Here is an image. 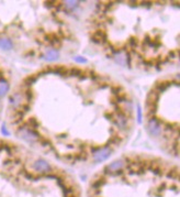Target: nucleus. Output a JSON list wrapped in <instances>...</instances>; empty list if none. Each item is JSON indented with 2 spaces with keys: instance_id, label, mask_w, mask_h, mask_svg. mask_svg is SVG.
<instances>
[{
  "instance_id": "obj_1",
  "label": "nucleus",
  "mask_w": 180,
  "mask_h": 197,
  "mask_svg": "<svg viewBox=\"0 0 180 197\" xmlns=\"http://www.w3.org/2000/svg\"><path fill=\"white\" fill-rule=\"evenodd\" d=\"M18 135L21 139H23V140H25V141L28 142H31V143L32 142L37 141L41 138L40 135H38V132H36L35 130L28 128L26 126H23V127H21L18 130Z\"/></svg>"
},
{
  "instance_id": "obj_2",
  "label": "nucleus",
  "mask_w": 180,
  "mask_h": 197,
  "mask_svg": "<svg viewBox=\"0 0 180 197\" xmlns=\"http://www.w3.org/2000/svg\"><path fill=\"white\" fill-rule=\"evenodd\" d=\"M112 154V149L110 147H103V148H99L94 153H93V160L97 163H101L108 160Z\"/></svg>"
},
{
  "instance_id": "obj_3",
  "label": "nucleus",
  "mask_w": 180,
  "mask_h": 197,
  "mask_svg": "<svg viewBox=\"0 0 180 197\" xmlns=\"http://www.w3.org/2000/svg\"><path fill=\"white\" fill-rule=\"evenodd\" d=\"M147 130L148 132L154 137H158L162 133V126H160V121L158 120V118L152 117L148 120V124H147Z\"/></svg>"
},
{
  "instance_id": "obj_4",
  "label": "nucleus",
  "mask_w": 180,
  "mask_h": 197,
  "mask_svg": "<svg viewBox=\"0 0 180 197\" xmlns=\"http://www.w3.org/2000/svg\"><path fill=\"white\" fill-rule=\"evenodd\" d=\"M33 168L41 174H46V173H50L52 171V167L49 164V162L43 160V159H38V160L35 161L33 163Z\"/></svg>"
},
{
  "instance_id": "obj_5",
  "label": "nucleus",
  "mask_w": 180,
  "mask_h": 197,
  "mask_svg": "<svg viewBox=\"0 0 180 197\" xmlns=\"http://www.w3.org/2000/svg\"><path fill=\"white\" fill-rule=\"evenodd\" d=\"M125 166V161L124 160H117L112 162L111 164H109L108 166L104 167V173L106 174H111V173H118L122 171V168Z\"/></svg>"
},
{
  "instance_id": "obj_6",
  "label": "nucleus",
  "mask_w": 180,
  "mask_h": 197,
  "mask_svg": "<svg viewBox=\"0 0 180 197\" xmlns=\"http://www.w3.org/2000/svg\"><path fill=\"white\" fill-rule=\"evenodd\" d=\"M42 58H43L44 61H47V62L56 61V60H58V58H59V52L55 49L47 50L43 55H42Z\"/></svg>"
},
{
  "instance_id": "obj_7",
  "label": "nucleus",
  "mask_w": 180,
  "mask_h": 197,
  "mask_svg": "<svg viewBox=\"0 0 180 197\" xmlns=\"http://www.w3.org/2000/svg\"><path fill=\"white\" fill-rule=\"evenodd\" d=\"M159 99V94L157 92H150L146 99V104L148 107H156V104Z\"/></svg>"
},
{
  "instance_id": "obj_8",
  "label": "nucleus",
  "mask_w": 180,
  "mask_h": 197,
  "mask_svg": "<svg viewBox=\"0 0 180 197\" xmlns=\"http://www.w3.org/2000/svg\"><path fill=\"white\" fill-rule=\"evenodd\" d=\"M9 101H10V105L13 106L17 109H19V107L22 105V95L20 92H16V94H13L12 96L10 97Z\"/></svg>"
},
{
  "instance_id": "obj_9",
  "label": "nucleus",
  "mask_w": 180,
  "mask_h": 197,
  "mask_svg": "<svg viewBox=\"0 0 180 197\" xmlns=\"http://www.w3.org/2000/svg\"><path fill=\"white\" fill-rule=\"evenodd\" d=\"M92 41L94 42H100V41H107V34L103 30H97L92 34Z\"/></svg>"
},
{
  "instance_id": "obj_10",
  "label": "nucleus",
  "mask_w": 180,
  "mask_h": 197,
  "mask_svg": "<svg viewBox=\"0 0 180 197\" xmlns=\"http://www.w3.org/2000/svg\"><path fill=\"white\" fill-rule=\"evenodd\" d=\"M9 89H10L9 83L6 79L1 78L0 79V98L3 97V96H6V94L9 92Z\"/></svg>"
},
{
  "instance_id": "obj_11",
  "label": "nucleus",
  "mask_w": 180,
  "mask_h": 197,
  "mask_svg": "<svg viewBox=\"0 0 180 197\" xmlns=\"http://www.w3.org/2000/svg\"><path fill=\"white\" fill-rule=\"evenodd\" d=\"M13 48L11 40L9 39H0V49L3 51H10Z\"/></svg>"
},
{
  "instance_id": "obj_12",
  "label": "nucleus",
  "mask_w": 180,
  "mask_h": 197,
  "mask_svg": "<svg viewBox=\"0 0 180 197\" xmlns=\"http://www.w3.org/2000/svg\"><path fill=\"white\" fill-rule=\"evenodd\" d=\"M115 123L118 124L121 129H125V128H126V124H127V119L125 117V115H123V113H119L118 118H117V120H115Z\"/></svg>"
},
{
  "instance_id": "obj_13",
  "label": "nucleus",
  "mask_w": 180,
  "mask_h": 197,
  "mask_svg": "<svg viewBox=\"0 0 180 197\" xmlns=\"http://www.w3.org/2000/svg\"><path fill=\"white\" fill-rule=\"evenodd\" d=\"M169 86H170V82H162V83H157L156 84L155 89L156 92L159 94V92H165Z\"/></svg>"
},
{
  "instance_id": "obj_14",
  "label": "nucleus",
  "mask_w": 180,
  "mask_h": 197,
  "mask_svg": "<svg viewBox=\"0 0 180 197\" xmlns=\"http://www.w3.org/2000/svg\"><path fill=\"white\" fill-rule=\"evenodd\" d=\"M28 128H30V129H33L35 130L38 128V122H37V120L35 119V118H30L29 120H28V122H26V124H25Z\"/></svg>"
},
{
  "instance_id": "obj_15",
  "label": "nucleus",
  "mask_w": 180,
  "mask_h": 197,
  "mask_svg": "<svg viewBox=\"0 0 180 197\" xmlns=\"http://www.w3.org/2000/svg\"><path fill=\"white\" fill-rule=\"evenodd\" d=\"M106 183V179H103V177H101V179H96L94 182L92 183V188L93 190H99L100 187H102V185H104Z\"/></svg>"
},
{
  "instance_id": "obj_16",
  "label": "nucleus",
  "mask_w": 180,
  "mask_h": 197,
  "mask_svg": "<svg viewBox=\"0 0 180 197\" xmlns=\"http://www.w3.org/2000/svg\"><path fill=\"white\" fill-rule=\"evenodd\" d=\"M65 3V7L67 8V9H69V10H74V9H76L77 7H78V1H65L64 2Z\"/></svg>"
},
{
  "instance_id": "obj_17",
  "label": "nucleus",
  "mask_w": 180,
  "mask_h": 197,
  "mask_svg": "<svg viewBox=\"0 0 180 197\" xmlns=\"http://www.w3.org/2000/svg\"><path fill=\"white\" fill-rule=\"evenodd\" d=\"M69 75L70 76H77V77H81V75H84V73H82V71L81 69H79V68H71L70 71H69Z\"/></svg>"
},
{
  "instance_id": "obj_18",
  "label": "nucleus",
  "mask_w": 180,
  "mask_h": 197,
  "mask_svg": "<svg viewBox=\"0 0 180 197\" xmlns=\"http://www.w3.org/2000/svg\"><path fill=\"white\" fill-rule=\"evenodd\" d=\"M36 79H37L36 76H29L28 78H25L24 83L26 85H32V84H34L36 82Z\"/></svg>"
},
{
  "instance_id": "obj_19",
  "label": "nucleus",
  "mask_w": 180,
  "mask_h": 197,
  "mask_svg": "<svg viewBox=\"0 0 180 197\" xmlns=\"http://www.w3.org/2000/svg\"><path fill=\"white\" fill-rule=\"evenodd\" d=\"M74 60H75V62L80 63V64H85V63H87V60H86L85 57H82V56H75Z\"/></svg>"
},
{
  "instance_id": "obj_20",
  "label": "nucleus",
  "mask_w": 180,
  "mask_h": 197,
  "mask_svg": "<svg viewBox=\"0 0 180 197\" xmlns=\"http://www.w3.org/2000/svg\"><path fill=\"white\" fill-rule=\"evenodd\" d=\"M137 121L138 123L142 122V109H141L140 105H137Z\"/></svg>"
},
{
  "instance_id": "obj_21",
  "label": "nucleus",
  "mask_w": 180,
  "mask_h": 197,
  "mask_svg": "<svg viewBox=\"0 0 180 197\" xmlns=\"http://www.w3.org/2000/svg\"><path fill=\"white\" fill-rule=\"evenodd\" d=\"M40 140H41V143L43 144L44 147H52V143H51L50 140L44 139V138H40Z\"/></svg>"
},
{
  "instance_id": "obj_22",
  "label": "nucleus",
  "mask_w": 180,
  "mask_h": 197,
  "mask_svg": "<svg viewBox=\"0 0 180 197\" xmlns=\"http://www.w3.org/2000/svg\"><path fill=\"white\" fill-rule=\"evenodd\" d=\"M24 96L29 101H31L32 99H33V92H32V90H26V92H24Z\"/></svg>"
},
{
  "instance_id": "obj_23",
  "label": "nucleus",
  "mask_w": 180,
  "mask_h": 197,
  "mask_svg": "<svg viewBox=\"0 0 180 197\" xmlns=\"http://www.w3.org/2000/svg\"><path fill=\"white\" fill-rule=\"evenodd\" d=\"M111 90H112V92L115 95V96H118L119 94H121V87L120 86H114V87H112L111 88Z\"/></svg>"
},
{
  "instance_id": "obj_24",
  "label": "nucleus",
  "mask_w": 180,
  "mask_h": 197,
  "mask_svg": "<svg viewBox=\"0 0 180 197\" xmlns=\"http://www.w3.org/2000/svg\"><path fill=\"white\" fill-rule=\"evenodd\" d=\"M129 42H130L131 46H136L137 45V40L135 37H131L130 40H129Z\"/></svg>"
},
{
  "instance_id": "obj_25",
  "label": "nucleus",
  "mask_w": 180,
  "mask_h": 197,
  "mask_svg": "<svg viewBox=\"0 0 180 197\" xmlns=\"http://www.w3.org/2000/svg\"><path fill=\"white\" fill-rule=\"evenodd\" d=\"M1 133H2L3 136H10V132L7 130V128L5 126H2V128H1Z\"/></svg>"
},
{
  "instance_id": "obj_26",
  "label": "nucleus",
  "mask_w": 180,
  "mask_h": 197,
  "mask_svg": "<svg viewBox=\"0 0 180 197\" xmlns=\"http://www.w3.org/2000/svg\"><path fill=\"white\" fill-rule=\"evenodd\" d=\"M104 116H106V118H108V120H112L113 119V115L112 113H106Z\"/></svg>"
},
{
  "instance_id": "obj_27",
  "label": "nucleus",
  "mask_w": 180,
  "mask_h": 197,
  "mask_svg": "<svg viewBox=\"0 0 180 197\" xmlns=\"http://www.w3.org/2000/svg\"><path fill=\"white\" fill-rule=\"evenodd\" d=\"M65 137H66V135H59V136H58V138H61V139H64Z\"/></svg>"
},
{
  "instance_id": "obj_28",
  "label": "nucleus",
  "mask_w": 180,
  "mask_h": 197,
  "mask_svg": "<svg viewBox=\"0 0 180 197\" xmlns=\"http://www.w3.org/2000/svg\"><path fill=\"white\" fill-rule=\"evenodd\" d=\"M2 149H3V147H2V145H0V152L2 151Z\"/></svg>"
}]
</instances>
